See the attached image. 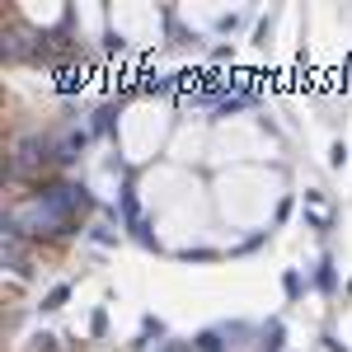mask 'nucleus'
<instances>
[{
    "label": "nucleus",
    "mask_w": 352,
    "mask_h": 352,
    "mask_svg": "<svg viewBox=\"0 0 352 352\" xmlns=\"http://www.w3.org/2000/svg\"><path fill=\"white\" fill-rule=\"evenodd\" d=\"M66 296H71V287H56L52 296H47V305H43V310H56V305H61V300H66Z\"/></svg>",
    "instance_id": "nucleus-1"
},
{
    "label": "nucleus",
    "mask_w": 352,
    "mask_h": 352,
    "mask_svg": "<svg viewBox=\"0 0 352 352\" xmlns=\"http://www.w3.org/2000/svg\"><path fill=\"white\" fill-rule=\"evenodd\" d=\"M263 348H268V352L282 348V324H272V329H268V343H263Z\"/></svg>",
    "instance_id": "nucleus-2"
},
{
    "label": "nucleus",
    "mask_w": 352,
    "mask_h": 352,
    "mask_svg": "<svg viewBox=\"0 0 352 352\" xmlns=\"http://www.w3.org/2000/svg\"><path fill=\"white\" fill-rule=\"evenodd\" d=\"M164 352H192V348H179V343H169V348H164Z\"/></svg>",
    "instance_id": "nucleus-3"
}]
</instances>
